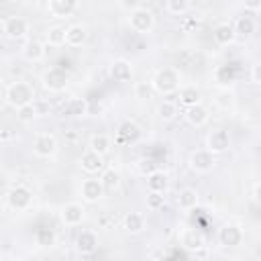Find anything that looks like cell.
<instances>
[{
    "instance_id": "cell-6",
    "label": "cell",
    "mask_w": 261,
    "mask_h": 261,
    "mask_svg": "<svg viewBox=\"0 0 261 261\" xmlns=\"http://www.w3.org/2000/svg\"><path fill=\"white\" fill-rule=\"evenodd\" d=\"M2 33L8 39H22L29 33V20L22 16H6L2 18Z\"/></svg>"
},
{
    "instance_id": "cell-13",
    "label": "cell",
    "mask_w": 261,
    "mask_h": 261,
    "mask_svg": "<svg viewBox=\"0 0 261 261\" xmlns=\"http://www.w3.org/2000/svg\"><path fill=\"white\" fill-rule=\"evenodd\" d=\"M80 194H82V198H84L86 202H98V200L106 194V190H104V186H102L100 179L90 177V179H84V181H82Z\"/></svg>"
},
{
    "instance_id": "cell-37",
    "label": "cell",
    "mask_w": 261,
    "mask_h": 261,
    "mask_svg": "<svg viewBox=\"0 0 261 261\" xmlns=\"http://www.w3.org/2000/svg\"><path fill=\"white\" fill-rule=\"evenodd\" d=\"M151 94H153V86H151V84H147V82H139V84L135 86V98H139V100H147V98H151Z\"/></svg>"
},
{
    "instance_id": "cell-32",
    "label": "cell",
    "mask_w": 261,
    "mask_h": 261,
    "mask_svg": "<svg viewBox=\"0 0 261 261\" xmlns=\"http://www.w3.org/2000/svg\"><path fill=\"white\" fill-rule=\"evenodd\" d=\"M157 114H159V118H163V120H173V118L177 116V104H173V102H169V100H163V102L157 106Z\"/></svg>"
},
{
    "instance_id": "cell-9",
    "label": "cell",
    "mask_w": 261,
    "mask_h": 261,
    "mask_svg": "<svg viewBox=\"0 0 261 261\" xmlns=\"http://www.w3.org/2000/svg\"><path fill=\"white\" fill-rule=\"evenodd\" d=\"M206 145H208V151L210 153L218 155V153H224L230 147V137H228V133L224 128H216V130H212L208 135Z\"/></svg>"
},
{
    "instance_id": "cell-8",
    "label": "cell",
    "mask_w": 261,
    "mask_h": 261,
    "mask_svg": "<svg viewBox=\"0 0 261 261\" xmlns=\"http://www.w3.org/2000/svg\"><path fill=\"white\" fill-rule=\"evenodd\" d=\"M188 163H190V169H194L198 173H206V171H210L214 167L216 159H214V153H210L208 149H198V151H194L190 155Z\"/></svg>"
},
{
    "instance_id": "cell-41",
    "label": "cell",
    "mask_w": 261,
    "mask_h": 261,
    "mask_svg": "<svg viewBox=\"0 0 261 261\" xmlns=\"http://www.w3.org/2000/svg\"><path fill=\"white\" fill-rule=\"evenodd\" d=\"M35 108H37V114L39 116H43V114H49V110H51V106L47 104V102H35Z\"/></svg>"
},
{
    "instance_id": "cell-27",
    "label": "cell",
    "mask_w": 261,
    "mask_h": 261,
    "mask_svg": "<svg viewBox=\"0 0 261 261\" xmlns=\"http://www.w3.org/2000/svg\"><path fill=\"white\" fill-rule=\"evenodd\" d=\"M124 228H126V232H130V234H139V232L145 228V216L139 214V212H128V214L124 216Z\"/></svg>"
},
{
    "instance_id": "cell-44",
    "label": "cell",
    "mask_w": 261,
    "mask_h": 261,
    "mask_svg": "<svg viewBox=\"0 0 261 261\" xmlns=\"http://www.w3.org/2000/svg\"><path fill=\"white\" fill-rule=\"evenodd\" d=\"M8 139H10V133H8V130H4V133H2V141H8Z\"/></svg>"
},
{
    "instance_id": "cell-43",
    "label": "cell",
    "mask_w": 261,
    "mask_h": 261,
    "mask_svg": "<svg viewBox=\"0 0 261 261\" xmlns=\"http://www.w3.org/2000/svg\"><path fill=\"white\" fill-rule=\"evenodd\" d=\"M253 198H255V202L261 206V184H257L255 186V192H253Z\"/></svg>"
},
{
    "instance_id": "cell-12",
    "label": "cell",
    "mask_w": 261,
    "mask_h": 261,
    "mask_svg": "<svg viewBox=\"0 0 261 261\" xmlns=\"http://www.w3.org/2000/svg\"><path fill=\"white\" fill-rule=\"evenodd\" d=\"M77 6L80 4L75 0H49L47 10L55 18H67V16H71L77 10Z\"/></svg>"
},
{
    "instance_id": "cell-23",
    "label": "cell",
    "mask_w": 261,
    "mask_h": 261,
    "mask_svg": "<svg viewBox=\"0 0 261 261\" xmlns=\"http://www.w3.org/2000/svg\"><path fill=\"white\" fill-rule=\"evenodd\" d=\"M139 137H141V128H139L135 122L124 120V122L120 124V128H118V139H120V141H124V143H135V141H139Z\"/></svg>"
},
{
    "instance_id": "cell-15",
    "label": "cell",
    "mask_w": 261,
    "mask_h": 261,
    "mask_svg": "<svg viewBox=\"0 0 261 261\" xmlns=\"http://www.w3.org/2000/svg\"><path fill=\"white\" fill-rule=\"evenodd\" d=\"M80 167L86 173H98V171L104 169V159H102V155H98V153H94V151L88 149L80 157Z\"/></svg>"
},
{
    "instance_id": "cell-17",
    "label": "cell",
    "mask_w": 261,
    "mask_h": 261,
    "mask_svg": "<svg viewBox=\"0 0 261 261\" xmlns=\"http://www.w3.org/2000/svg\"><path fill=\"white\" fill-rule=\"evenodd\" d=\"M234 37H237L234 27H232V24H228V22H220V24H216V27H214V31H212V39H214V41H216V45H220V47L230 45V43L234 41Z\"/></svg>"
},
{
    "instance_id": "cell-42",
    "label": "cell",
    "mask_w": 261,
    "mask_h": 261,
    "mask_svg": "<svg viewBox=\"0 0 261 261\" xmlns=\"http://www.w3.org/2000/svg\"><path fill=\"white\" fill-rule=\"evenodd\" d=\"M243 6L245 10H261V0H247Z\"/></svg>"
},
{
    "instance_id": "cell-33",
    "label": "cell",
    "mask_w": 261,
    "mask_h": 261,
    "mask_svg": "<svg viewBox=\"0 0 261 261\" xmlns=\"http://www.w3.org/2000/svg\"><path fill=\"white\" fill-rule=\"evenodd\" d=\"M35 241H37V245H41V247H51V245L55 243V232H53L51 228H47V226H41V228H37V232H35Z\"/></svg>"
},
{
    "instance_id": "cell-29",
    "label": "cell",
    "mask_w": 261,
    "mask_h": 261,
    "mask_svg": "<svg viewBox=\"0 0 261 261\" xmlns=\"http://www.w3.org/2000/svg\"><path fill=\"white\" fill-rule=\"evenodd\" d=\"M255 18L253 16H249V14H243V16H239L237 18V22H234V33L237 35H243V37H249V35H253L255 33Z\"/></svg>"
},
{
    "instance_id": "cell-31",
    "label": "cell",
    "mask_w": 261,
    "mask_h": 261,
    "mask_svg": "<svg viewBox=\"0 0 261 261\" xmlns=\"http://www.w3.org/2000/svg\"><path fill=\"white\" fill-rule=\"evenodd\" d=\"M100 181H102V186H104L106 192H114V190H118V186H120V173H118L116 169H106V171L102 173Z\"/></svg>"
},
{
    "instance_id": "cell-3",
    "label": "cell",
    "mask_w": 261,
    "mask_h": 261,
    "mask_svg": "<svg viewBox=\"0 0 261 261\" xmlns=\"http://www.w3.org/2000/svg\"><path fill=\"white\" fill-rule=\"evenodd\" d=\"M128 24H130V29H133L135 33L147 35V33H151L153 27H155V16H153V12H151L147 6H137V8L128 14Z\"/></svg>"
},
{
    "instance_id": "cell-28",
    "label": "cell",
    "mask_w": 261,
    "mask_h": 261,
    "mask_svg": "<svg viewBox=\"0 0 261 261\" xmlns=\"http://www.w3.org/2000/svg\"><path fill=\"white\" fill-rule=\"evenodd\" d=\"M90 151H94V153H98V155L104 157L110 151V137L108 135H102V133L92 135V139H90Z\"/></svg>"
},
{
    "instance_id": "cell-34",
    "label": "cell",
    "mask_w": 261,
    "mask_h": 261,
    "mask_svg": "<svg viewBox=\"0 0 261 261\" xmlns=\"http://www.w3.org/2000/svg\"><path fill=\"white\" fill-rule=\"evenodd\" d=\"M190 8H192V2H188V0H167L165 2V10L171 12V14H179L181 16Z\"/></svg>"
},
{
    "instance_id": "cell-25",
    "label": "cell",
    "mask_w": 261,
    "mask_h": 261,
    "mask_svg": "<svg viewBox=\"0 0 261 261\" xmlns=\"http://www.w3.org/2000/svg\"><path fill=\"white\" fill-rule=\"evenodd\" d=\"M177 206L181 210H194L198 206V192L192 188H184L177 196Z\"/></svg>"
},
{
    "instance_id": "cell-30",
    "label": "cell",
    "mask_w": 261,
    "mask_h": 261,
    "mask_svg": "<svg viewBox=\"0 0 261 261\" xmlns=\"http://www.w3.org/2000/svg\"><path fill=\"white\" fill-rule=\"evenodd\" d=\"M65 37H67V29L65 27H51L47 31V45L61 47V45H65Z\"/></svg>"
},
{
    "instance_id": "cell-22",
    "label": "cell",
    "mask_w": 261,
    "mask_h": 261,
    "mask_svg": "<svg viewBox=\"0 0 261 261\" xmlns=\"http://www.w3.org/2000/svg\"><path fill=\"white\" fill-rule=\"evenodd\" d=\"M200 100H202V92H200L196 86H186V88L179 90V102H181L186 108L200 104Z\"/></svg>"
},
{
    "instance_id": "cell-40",
    "label": "cell",
    "mask_w": 261,
    "mask_h": 261,
    "mask_svg": "<svg viewBox=\"0 0 261 261\" xmlns=\"http://www.w3.org/2000/svg\"><path fill=\"white\" fill-rule=\"evenodd\" d=\"M230 102H232V100H230V94H218V96H216V104L222 106V108H228Z\"/></svg>"
},
{
    "instance_id": "cell-2",
    "label": "cell",
    "mask_w": 261,
    "mask_h": 261,
    "mask_svg": "<svg viewBox=\"0 0 261 261\" xmlns=\"http://www.w3.org/2000/svg\"><path fill=\"white\" fill-rule=\"evenodd\" d=\"M179 82H181V77H179V71L177 69H173V67H161L153 75L151 86H153L155 92L167 96V94H171V92H175L179 88Z\"/></svg>"
},
{
    "instance_id": "cell-20",
    "label": "cell",
    "mask_w": 261,
    "mask_h": 261,
    "mask_svg": "<svg viewBox=\"0 0 261 261\" xmlns=\"http://www.w3.org/2000/svg\"><path fill=\"white\" fill-rule=\"evenodd\" d=\"M86 37H88V33H86V29L82 24H71V27H67L65 45H69V47H82L86 43Z\"/></svg>"
},
{
    "instance_id": "cell-36",
    "label": "cell",
    "mask_w": 261,
    "mask_h": 261,
    "mask_svg": "<svg viewBox=\"0 0 261 261\" xmlns=\"http://www.w3.org/2000/svg\"><path fill=\"white\" fill-rule=\"evenodd\" d=\"M165 204V196L159 192H149L147 194V208L149 210H161Z\"/></svg>"
},
{
    "instance_id": "cell-1",
    "label": "cell",
    "mask_w": 261,
    "mask_h": 261,
    "mask_svg": "<svg viewBox=\"0 0 261 261\" xmlns=\"http://www.w3.org/2000/svg\"><path fill=\"white\" fill-rule=\"evenodd\" d=\"M4 100H6V104H10L12 108H22V106H29V104H35L37 100H35V90H33V86L31 84H27V82H20V80H16V82H12V84H8L6 86V90H4Z\"/></svg>"
},
{
    "instance_id": "cell-4",
    "label": "cell",
    "mask_w": 261,
    "mask_h": 261,
    "mask_svg": "<svg viewBox=\"0 0 261 261\" xmlns=\"http://www.w3.org/2000/svg\"><path fill=\"white\" fill-rule=\"evenodd\" d=\"M41 82H43V88L49 90V92H63L67 88V84H69V75L61 67H49L43 73Z\"/></svg>"
},
{
    "instance_id": "cell-35",
    "label": "cell",
    "mask_w": 261,
    "mask_h": 261,
    "mask_svg": "<svg viewBox=\"0 0 261 261\" xmlns=\"http://www.w3.org/2000/svg\"><path fill=\"white\" fill-rule=\"evenodd\" d=\"M37 116H39V114H37L35 104H29V106H22V108L16 110V118H18L20 122H33Z\"/></svg>"
},
{
    "instance_id": "cell-10",
    "label": "cell",
    "mask_w": 261,
    "mask_h": 261,
    "mask_svg": "<svg viewBox=\"0 0 261 261\" xmlns=\"http://www.w3.org/2000/svg\"><path fill=\"white\" fill-rule=\"evenodd\" d=\"M84 216H86V210L77 202H69V204H65L61 208V222L65 226H77V224H82Z\"/></svg>"
},
{
    "instance_id": "cell-38",
    "label": "cell",
    "mask_w": 261,
    "mask_h": 261,
    "mask_svg": "<svg viewBox=\"0 0 261 261\" xmlns=\"http://www.w3.org/2000/svg\"><path fill=\"white\" fill-rule=\"evenodd\" d=\"M139 171L143 173V175H151V173H155L157 171V165H155V161H151V159H141V163H139Z\"/></svg>"
},
{
    "instance_id": "cell-18",
    "label": "cell",
    "mask_w": 261,
    "mask_h": 261,
    "mask_svg": "<svg viewBox=\"0 0 261 261\" xmlns=\"http://www.w3.org/2000/svg\"><path fill=\"white\" fill-rule=\"evenodd\" d=\"M184 116H186V120H188L192 126H202V124H206V122H208V118H210L208 108H206V106H202V104H196V106L186 108Z\"/></svg>"
},
{
    "instance_id": "cell-26",
    "label": "cell",
    "mask_w": 261,
    "mask_h": 261,
    "mask_svg": "<svg viewBox=\"0 0 261 261\" xmlns=\"http://www.w3.org/2000/svg\"><path fill=\"white\" fill-rule=\"evenodd\" d=\"M88 112V104L82 100V98H71L65 106H63V114L69 116V118H77V116H84Z\"/></svg>"
},
{
    "instance_id": "cell-21",
    "label": "cell",
    "mask_w": 261,
    "mask_h": 261,
    "mask_svg": "<svg viewBox=\"0 0 261 261\" xmlns=\"http://www.w3.org/2000/svg\"><path fill=\"white\" fill-rule=\"evenodd\" d=\"M147 188H149V192H159V194H165V190L169 188V179H167V173H163V171H155V173H151L149 177H147Z\"/></svg>"
},
{
    "instance_id": "cell-7",
    "label": "cell",
    "mask_w": 261,
    "mask_h": 261,
    "mask_svg": "<svg viewBox=\"0 0 261 261\" xmlns=\"http://www.w3.org/2000/svg\"><path fill=\"white\" fill-rule=\"evenodd\" d=\"M57 151V139L51 133H39L33 139V153L37 157H51Z\"/></svg>"
},
{
    "instance_id": "cell-11",
    "label": "cell",
    "mask_w": 261,
    "mask_h": 261,
    "mask_svg": "<svg viewBox=\"0 0 261 261\" xmlns=\"http://www.w3.org/2000/svg\"><path fill=\"white\" fill-rule=\"evenodd\" d=\"M218 241L224 247H239L243 243V228L239 224H224L218 230Z\"/></svg>"
},
{
    "instance_id": "cell-16",
    "label": "cell",
    "mask_w": 261,
    "mask_h": 261,
    "mask_svg": "<svg viewBox=\"0 0 261 261\" xmlns=\"http://www.w3.org/2000/svg\"><path fill=\"white\" fill-rule=\"evenodd\" d=\"M75 249L82 255H92L98 249V237L92 230H82L75 239Z\"/></svg>"
},
{
    "instance_id": "cell-5",
    "label": "cell",
    "mask_w": 261,
    "mask_h": 261,
    "mask_svg": "<svg viewBox=\"0 0 261 261\" xmlns=\"http://www.w3.org/2000/svg\"><path fill=\"white\" fill-rule=\"evenodd\" d=\"M6 202L12 210H27L33 202V192L27 186H14L6 192Z\"/></svg>"
},
{
    "instance_id": "cell-19",
    "label": "cell",
    "mask_w": 261,
    "mask_h": 261,
    "mask_svg": "<svg viewBox=\"0 0 261 261\" xmlns=\"http://www.w3.org/2000/svg\"><path fill=\"white\" fill-rule=\"evenodd\" d=\"M181 247L186 251H200L204 247V237L196 228H188L181 232Z\"/></svg>"
},
{
    "instance_id": "cell-14",
    "label": "cell",
    "mask_w": 261,
    "mask_h": 261,
    "mask_svg": "<svg viewBox=\"0 0 261 261\" xmlns=\"http://www.w3.org/2000/svg\"><path fill=\"white\" fill-rule=\"evenodd\" d=\"M110 77L118 84H126L133 77V65L126 59H114L110 63Z\"/></svg>"
},
{
    "instance_id": "cell-24",
    "label": "cell",
    "mask_w": 261,
    "mask_h": 261,
    "mask_svg": "<svg viewBox=\"0 0 261 261\" xmlns=\"http://www.w3.org/2000/svg\"><path fill=\"white\" fill-rule=\"evenodd\" d=\"M22 55L27 61H41L45 57V47L41 41H29L22 47Z\"/></svg>"
},
{
    "instance_id": "cell-39",
    "label": "cell",
    "mask_w": 261,
    "mask_h": 261,
    "mask_svg": "<svg viewBox=\"0 0 261 261\" xmlns=\"http://www.w3.org/2000/svg\"><path fill=\"white\" fill-rule=\"evenodd\" d=\"M251 80H253L255 84H261V61L251 67Z\"/></svg>"
}]
</instances>
